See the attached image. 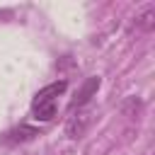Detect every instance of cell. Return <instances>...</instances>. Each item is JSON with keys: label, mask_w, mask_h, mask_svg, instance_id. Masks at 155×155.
<instances>
[{"label": "cell", "mask_w": 155, "mask_h": 155, "mask_svg": "<svg viewBox=\"0 0 155 155\" xmlns=\"http://www.w3.org/2000/svg\"><path fill=\"white\" fill-rule=\"evenodd\" d=\"M68 82L65 80H56L46 87H41L36 94H34V102H31V116L36 121H51L58 111V97L65 92Z\"/></svg>", "instance_id": "obj_1"}, {"label": "cell", "mask_w": 155, "mask_h": 155, "mask_svg": "<svg viewBox=\"0 0 155 155\" xmlns=\"http://www.w3.org/2000/svg\"><path fill=\"white\" fill-rule=\"evenodd\" d=\"M90 124H92V111H90V109H78V111H73V114L68 116V121H65V136L73 138V140H78V138H82V136L87 133Z\"/></svg>", "instance_id": "obj_2"}, {"label": "cell", "mask_w": 155, "mask_h": 155, "mask_svg": "<svg viewBox=\"0 0 155 155\" xmlns=\"http://www.w3.org/2000/svg\"><path fill=\"white\" fill-rule=\"evenodd\" d=\"M99 85H102V80H99V78H87V80L82 82V87L75 92V99L70 102V111H75V109H85V107L90 104V99L97 94Z\"/></svg>", "instance_id": "obj_3"}, {"label": "cell", "mask_w": 155, "mask_h": 155, "mask_svg": "<svg viewBox=\"0 0 155 155\" xmlns=\"http://www.w3.org/2000/svg\"><path fill=\"white\" fill-rule=\"evenodd\" d=\"M34 136H39L36 128H31V126H19V128L7 131V133H5V140H7V143H19V140H31Z\"/></svg>", "instance_id": "obj_4"}, {"label": "cell", "mask_w": 155, "mask_h": 155, "mask_svg": "<svg viewBox=\"0 0 155 155\" xmlns=\"http://www.w3.org/2000/svg\"><path fill=\"white\" fill-rule=\"evenodd\" d=\"M153 17H155V7L150 5L143 15L136 17V19H138V27H140V29H153Z\"/></svg>", "instance_id": "obj_5"}]
</instances>
